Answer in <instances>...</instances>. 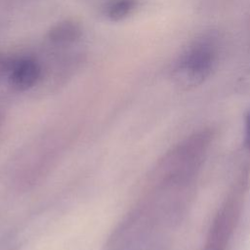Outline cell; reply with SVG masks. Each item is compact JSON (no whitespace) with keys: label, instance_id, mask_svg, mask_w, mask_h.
I'll return each instance as SVG.
<instances>
[{"label":"cell","instance_id":"obj_1","mask_svg":"<svg viewBox=\"0 0 250 250\" xmlns=\"http://www.w3.org/2000/svg\"><path fill=\"white\" fill-rule=\"evenodd\" d=\"M217 57L215 39L204 36L194 42L176 64V75L184 83L194 85L202 82L211 72Z\"/></svg>","mask_w":250,"mask_h":250},{"label":"cell","instance_id":"obj_2","mask_svg":"<svg viewBox=\"0 0 250 250\" xmlns=\"http://www.w3.org/2000/svg\"><path fill=\"white\" fill-rule=\"evenodd\" d=\"M7 75L13 88L25 91L37 84L42 75V68L36 59L30 56H21L9 61Z\"/></svg>","mask_w":250,"mask_h":250},{"label":"cell","instance_id":"obj_3","mask_svg":"<svg viewBox=\"0 0 250 250\" xmlns=\"http://www.w3.org/2000/svg\"><path fill=\"white\" fill-rule=\"evenodd\" d=\"M82 35L79 23L73 21H63L54 25L47 34L50 42L56 45H66L77 41Z\"/></svg>","mask_w":250,"mask_h":250},{"label":"cell","instance_id":"obj_4","mask_svg":"<svg viewBox=\"0 0 250 250\" xmlns=\"http://www.w3.org/2000/svg\"><path fill=\"white\" fill-rule=\"evenodd\" d=\"M137 5V0H112L105 6L104 14L110 21H121L130 16Z\"/></svg>","mask_w":250,"mask_h":250},{"label":"cell","instance_id":"obj_5","mask_svg":"<svg viewBox=\"0 0 250 250\" xmlns=\"http://www.w3.org/2000/svg\"><path fill=\"white\" fill-rule=\"evenodd\" d=\"M9 61H7L2 55H0V75L2 73H7Z\"/></svg>","mask_w":250,"mask_h":250},{"label":"cell","instance_id":"obj_6","mask_svg":"<svg viewBox=\"0 0 250 250\" xmlns=\"http://www.w3.org/2000/svg\"><path fill=\"white\" fill-rule=\"evenodd\" d=\"M246 143L250 147V113L246 120Z\"/></svg>","mask_w":250,"mask_h":250}]
</instances>
